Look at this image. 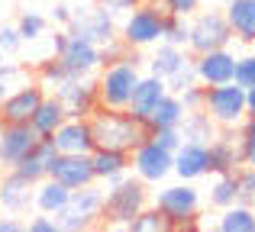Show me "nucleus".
<instances>
[{"label": "nucleus", "instance_id": "nucleus-1", "mask_svg": "<svg viewBox=\"0 0 255 232\" xmlns=\"http://www.w3.org/2000/svg\"><path fill=\"white\" fill-rule=\"evenodd\" d=\"M91 129H94L97 145H107V149H123V152H132L139 142L149 139L145 123H142V119H136L129 110L97 107L91 113Z\"/></svg>", "mask_w": 255, "mask_h": 232}, {"label": "nucleus", "instance_id": "nucleus-2", "mask_svg": "<svg viewBox=\"0 0 255 232\" xmlns=\"http://www.w3.org/2000/svg\"><path fill=\"white\" fill-rule=\"evenodd\" d=\"M149 200L152 197H149V184L145 181H139L136 174L117 177L104 190V223L117 226V229H126L139 210L149 207Z\"/></svg>", "mask_w": 255, "mask_h": 232}, {"label": "nucleus", "instance_id": "nucleus-3", "mask_svg": "<svg viewBox=\"0 0 255 232\" xmlns=\"http://www.w3.org/2000/svg\"><path fill=\"white\" fill-rule=\"evenodd\" d=\"M139 65L142 58L136 55V49L129 52L126 58L113 65H104L97 75V97H100V107H110V110H126L129 107V97H132V87L139 84Z\"/></svg>", "mask_w": 255, "mask_h": 232}, {"label": "nucleus", "instance_id": "nucleus-4", "mask_svg": "<svg viewBox=\"0 0 255 232\" xmlns=\"http://www.w3.org/2000/svg\"><path fill=\"white\" fill-rule=\"evenodd\" d=\"M152 207L165 213L168 229H200V190L194 187V181L165 184L162 190H155Z\"/></svg>", "mask_w": 255, "mask_h": 232}, {"label": "nucleus", "instance_id": "nucleus-5", "mask_svg": "<svg viewBox=\"0 0 255 232\" xmlns=\"http://www.w3.org/2000/svg\"><path fill=\"white\" fill-rule=\"evenodd\" d=\"M55 220H58V229H68V232H84L100 226L104 223V190H97L94 184L71 190L65 210Z\"/></svg>", "mask_w": 255, "mask_h": 232}, {"label": "nucleus", "instance_id": "nucleus-6", "mask_svg": "<svg viewBox=\"0 0 255 232\" xmlns=\"http://www.w3.org/2000/svg\"><path fill=\"white\" fill-rule=\"evenodd\" d=\"M233 42V29L223 10H197L187 19V52L200 55L210 49H223Z\"/></svg>", "mask_w": 255, "mask_h": 232}, {"label": "nucleus", "instance_id": "nucleus-7", "mask_svg": "<svg viewBox=\"0 0 255 232\" xmlns=\"http://www.w3.org/2000/svg\"><path fill=\"white\" fill-rule=\"evenodd\" d=\"M162 36H165V10L152 3H139L136 10H129L123 26H120V39L136 52L162 42Z\"/></svg>", "mask_w": 255, "mask_h": 232}, {"label": "nucleus", "instance_id": "nucleus-8", "mask_svg": "<svg viewBox=\"0 0 255 232\" xmlns=\"http://www.w3.org/2000/svg\"><path fill=\"white\" fill-rule=\"evenodd\" d=\"M204 110L220 129H236L246 119V87H239L236 81L213 84V87H207Z\"/></svg>", "mask_w": 255, "mask_h": 232}, {"label": "nucleus", "instance_id": "nucleus-9", "mask_svg": "<svg viewBox=\"0 0 255 232\" xmlns=\"http://www.w3.org/2000/svg\"><path fill=\"white\" fill-rule=\"evenodd\" d=\"M52 55H55L58 62H62V68L75 77L100 71V45L87 42V39H78V36H68V29L55 32V39H52Z\"/></svg>", "mask_w": 255, "mask_h": 232}, {"label": "nucleus", "instance_id": "nucleus-10", "mask_svg": "<svg viewBox=\"0 0 255 232\" xmlns=\"http://www.w3.org/2000/svg\"><path fill=\"white\" fill-rule=\"evenodd\" d=\"M129 168H132V174L145 184H165L174 174V152L165 149V145H158L155 139L149 136L145 142H139L136 149L129 152Z\"/></svg>", "mask_w": 255, "mask_h": 232}, {"label": "nucleus", "instance_id": "nucleus-11", "mask_svg": "<svg viewBox=\"0 0 255 232\" xmlns=\"http://www.w3.org/2000/svg\"><path fill=\"white\" fill-rule=\"evenodd\" d=\"M68 36H78V39H87L94 45H104L110 39L120 36V26H117V16L110 10H104L100 3H94L91 10H78L71 13V23L65 26Z\"/></svg>", "mask_w": 255, "mask_h": 232}, {"label": "nucleus", "instance_id": "nucleus-12", "mask_svg": "<svg viewBox=\"0 0 255 232\" xmlns=\"http://www.w3.org/2000/svg\"><path fill=\"white\" fill-rule=\"evenodd\" d=\"M52 94L65 103L68 116H78V119H91V113L100 107V97H97V77L94 75H84V77H75L68 75L62 84H58Z\"/></svg>", "mask_w": 255, "mask_h": 232}, {"label": "nucleus", "instance_id": "nucleus-13", "mask_svg": "<svg viewBox=\"0 0 255 232\" xmlns=\"http://www.w3.org/2000/svg\"><path fill=\"white\" fill-rule=\"evenodd\" d=\"M49 139H52L58 155H91V152L97 149L91 119H78V116H68Z\"/></svg>", "mask_w": 255, "mask_h": 232}, {"label": "nucleus", "instance_id": "nucleus-14", "mask_svg": "<svg viewBox=\"0 0 255 232\" xmlns=\"http://www.w3.org/2000/svg\"><path fill=\"white\" fill-rule=\"evenodd\" d=\"M194 75H197V81L204 84V87L226 84V81H233V75H236V55L230 52V45L200 52V55H194Z\"/></svg>", "mask_w": 255, "mask_h": 232}, {"label": "nucleus", "instance_id": "nucleus-15", "mask_svg": "<svg viewBox=\"0 0 255 232\" xmlns=\"http://www.w3.org/2000/svg\"><path fill=\"white\" fill-rule=\"evenodd\" d=\"M42 97H45V87L39 81L13 87L10 94L3 97V103H0V116H3V123H29V116L36 113V107H39Z\"/></svg>", "mask_w": 255, "mask_h": 232}, {"label": "nucleus", "instance_id": "nucleus-16", "mask_svg": "<svg viewBox=\"0 0 255 232\" xmlns=\"http://www.w3.org/2000/svg\"><path fill=\"white\" fill-rule=\"evenodd\" d=\"M49 177H55V181L65 184L68 190L87 187V184L97 181L91 155H55V161H52V168H49Z\"/></svg>", "mask_w": 255, "mask_h": 232}, {"label": "nucleus", "instance_id": "nucleus-17", "mask_svg": "<svg viewBox=\"0 0 255 232\" xmlns=\"http://www.w3.org/2000/svg\"><path fill=\"white\" fill-rule=\"evenodd\" d=\"M243 164L239 155V132H220L213 142H207V174H233Z\"/></svg>", "mask_w": 255, "mask_h": 232}, {"label": "nucleus", "instance_id": "nucleus-18", "mask_svg": "<svg viewBox=\"0 0 255 232\" xmlns=\"http://www.w3.org/2000/svg\"><path fill=\"white\" fill-rule=\"evenodd\" d=\"M36 142H39V136L29 123H6L3 132H0V164L13 168Z\"/></svg>", "mask_w": 255, "mask_h": 232}, {"label": "nucleus", "instance_id": "nucleus-19", "mask_svg": "<svg viewBox=\"0 0 255 232\" xmlns=\"http://www.w3.org/2000/svg\"><path fill=\"white\" fill-rule=\"evenodd\" d=\"M55 155L58 152H55V145H52V139H39V142L13 164V171H16L19 177H26L29 184H39L42 177H49V168H52V161H55Z\"/></svg>", "mask_w": 255, "mask_h": 232}, {"label": "nucleus", "instance_id": "nucleus-20", "mask_svg": "<svg viewBox=\"0 0 255 232\" xmlns=\"http://www.w3.org/2000/svg\"><path fill=\"white\" fill-rule=\"evenodd\" d=\"M168 94V84H165V77H158V75H142L139 77V84L136 87H132V97H129V113L136 116V119H149V113H152V107H155L158 100H162V97Z\"/></svg>", "mask_w": 255, "mask_h": 232}, {"label": "nucleus", "instance_id": "nucleus-21", "mask_svg": "<svg viewBox=\"0 0 255 232\" xmlns=\"http://www.w3.org/2000/svg\"><path fill=\"white\" fill-rule=\"evenodd\" d=\"M174 174H178L181 181L207 177V145L181 139V145L174 149Z\"/></svg>", "mask_w": 255, "mask_h": 232}, {"label": "nucleus", "instance_id": "nucleus-22", "mask_svg": "<svg viewBox=\"0 0 255 232\" xmlns=\"http://www.w3.org/2000/svg\"><path fill=\"white\" fill-rule=\"evenodd\" d=\"M32 187H36V184H29L26 177H19L16 171L10 168V174L0 177V207L13 216L26 213V210L32 207Z\"/></svg>", "mask_w": 255, "mask_h": 232}, {"label": "nucleus", "instance_id": "nucleus-23", "mask_svg": "<svg viewBox=\"0 0 255 232\" xmlns=\"http://www.w3.org/2000/svg\"><path fill=\"white\" fill-rule=\"evenodd\" d=\"M91 161H94V174L97 181H117V177L129 174V152L123 149H107V145H97L91 152Z\"/></svg>", "mask_w": 255, "mask_h": 232}, {"label": "nucleus", "instance_id": "nucleus-24", "mask_svg": "<svg viewBox=\"0 0 255 232\" xmlns=\"http://www.w3.org/2000/svg\"><path fill=\"white\" fill-rule=\"evenodd\" d=\"M223 13L233 29V39L252 45L255 42V0H226Z\"/></svg>", "mask_w": 255, "mask_h": 232}, {"label": "nucleus", "instance_id": "nucleus-25", "mask_svg": "<svg viewBox=\"0 0 255 232\" xmlns=\"http://www.w3.org/2000/svg\"><path fill=\"white\" fill-rule=\"evenodd\" d=\"M68 119V110H65V103L58 100L55 94H45L42 100H39V107H36V113L29 116V126L36 129V136L39 139H49L52 132L58 129V126Z\"/></svg>", "mask_w": 255, "mask_h": 232}, {"label": "nucleus", "instance_id": "nucleus-26", "mask_svg": "<svg viewBox=\"0 0 255 232\" xmlns=\"http://www.w3.org/2000/svg\"><path fill=\"white\" fill-rule=\"evenodd\" d=\"M71 190L65 187V184H58L55 177H42V181L32 187V207L39 210V213H49V216H58L65 210V203H68Z\"/></svg>", "mask_w": 255, "mask_h": 232}, {"label": "nucleus", "instance_id": "nucleus-27", "mask_svg": "<svg viewBox=\"0 0 255 232\" xmlns=\"http://www.w3.org/2000/svg\"><path fill=\"white\" fill-rule=\"evenodd\" d=\"M178 129H181V139H187V142H204V145L220 136V126L210 119L207 110H187Z\"/></svg>", "mask_w": 255, "mask_h": 232}, {"label": "nucleus", "instance_id": "nucleus-28", "mask_svg": "<svg viewBox=\"0 0 255 232\" xmlns=\"http://www.w3.org/2000/svg\"><path fill=\"white\" fill-rule=\"evenodd\" d=\"M191 58V52L181 49V45H171V42H155V52L149 58V71L158 77H171L181 65Z\"/></svg>", "mask_w": 255, "mask_h": 232}, {"label": "nucleus", "instance_id": "nucleus-29", "mask_svg": "<svg viewBox=\"0 0 255 232\" xmlns=\"http://www.w3.org/2000/svg\"><path fill=\"white\" fill-rule=\"evenodd\" d=\"M184 103H181V97L178 94H165L162 100L152 107V113H149V119H145V129L149 132H155V129H165V126H181V119H184Z\"/></svg>", "mask_w": 255, "mask_h": 232}, {"label": "nucleus", "instance_id": "nucleus-30", "mask_svg": "<svg viewBox=\"0 0 255 232\" xmlns=\"http://www.w3.org/2000/svg\"><path fill=\"white\" fill-rule=\"evenodd\" d=\"M217 229L223 232H255V207H246V203H233V207L220 210Z\"/></svg>", "mask_w": 255, "mask_h": 232}, {"label": "nucleus", "instance_id": "nucleus-31", "mask_svg": "<svg viewBox=\"0 0 255 232\" xmlns=\"http://www.w3.org/2000/svg\"><path fill=\"white\" fill-rule=\"evenodd\" d=\"M236 203V174H217V181L210 184V207L226 210Z\"/></svg>", "mask_w": 255, "mask_h": 232}, {"label": "nucleus", "instance_id": "nucleus-32", "mask_svg": "<svg viewBox=\"0 0 255 232\" xmlns=\"http://www.w3.org/2000/svg\"><path fill=\"white\" fill-rule=\"evenodd\" d=\"M126 229L129 232H165L168 229V220H165V213L158 207H145V210H139V213L132 216Z\"/></svg>", "mask_w": 255, "mask_h": 232}, {"label": "nucleus", "instance_id": "nucleus-33", "mask_svg": "<svg viewBox=\"0 0 255 232\" xmlns=\"http://www.w3.org/2000/svg\"><path fill=\"white\" fill-rule=\"evenodd\" d=\"M68 77V71L62 68V62H58L55 55L52 58H45V62H39V68H36V81L45 87V94H52V90L58 87V84Z\"/></svg>", "mask_w": 255, "mask_h": 232}, {"label": "nucleus", "instance_id": "nucleus-34", "mask_svg": "<svg viewBox=\"0 0 255 232\" xmlns=\"http://www.w3.org/2000/svg\"><path fill=\"white\" fill-rule=\"evenodd\" d=\"M236 129H239V155H243V164L255 168V116L246 113V119Z\"/></svg>", "mask_w": 255, "mask_h": 232}, {"label": "nucleus", "instance_id": "nucleus-35", "mask_svg": "<svg viewBox=\"0 0 255 232\" xmlns=\"http://www.w3.org/2000/svg\"><path fill=\"white\" fill-rule=\"evenodd\" d=\"M45 16L42 13H32V10H26L23 16L16 19V29H19V36H23V42H39V39L45 36Z\"/></svg>", "mask_w": 255, "mask_h": 232}, {"label": "nucleus", "instance_id": "nucleus-36", "mask_svg": "<svg viewBox=\"0 0 255 232\" xmlns=\"http://www.w3.org/2000/svg\"><path fill=\"white\" fill-rule=\"evenodd\" d=\"M233 174H236V200L246 207H255V168L239 164Z\"/></svg>", "mask_w": 255, "mask_h": 232}, {"label": "nucleus", "instance_id": "nucleus-37", "mask_svg": "<svg viewBox=\"0 0 255 232\" xmlns=\"http://www.w3.org/2000/svg\"><path fill=\"white\" fill-rule=\"evenodd\" d=\"M162 42H171V45L187 49V16L165 13V36H162Z\"/></svg>", "mask_w": 255, "mask_h": 232}, {"label": "nucleus", "instance_id": "nucleus-38", "mask_svg": "<svg viewBox=\"0 0 255 232\" xmlns=\"http://www.w3.org/2000/svg\"><path fill=\"white\" fill-rule=\"evenodd\" d=\"M165 84H168L171 94H181L184 87H191V84H197V75H194V55L187 58L184 65H181L178 71H174L171 77H165Z\"/></svg>", "mask_w": 255, "mask_h": 232}, {"label": "nucleus", "instance_id": "nucleus-39", "mask_svg": "<svg viewBox=\"0 0 255 232\" xmlns=\"http://www.w3.org/2000/svg\"><path fill=\"white\" fill-rule=\"evenodd\" d=\"M129 45H126L123 42V39H110V42H104V45H100V68H104V65H113V62H120V58H126V55H129Z\"/></svg>", "mask_w": 255, "mask_h": 232}, {"label": "nucleus", "instance_id": "nucleus-40", "mask_svg": "<svg viewBox=\"0 0 255 232\" xmlns=\"http://www.w3.org/2000/svg\"><path fill=\"white\" fill-rule=\"evenodd\" d=\"M233 81H236L239 87H252L255 84V55H239L236 58V75H233Z\"/></svg>", "mask_w": 255, "mask_h": 232}, {"label": "nucleus", "instance_id": "nucleus-41", "mask_svg": "<svg viewBox=\"0 0 255 232\" xmlns=\"http://www.w3.org/2000/svg\"><path fill=\"white\" fill-rule=\"evenodd\" d=\"M23 45L26 42H23L16 26H0V52H3V55H16Z\"/></svg>", "mask_w": 255, "mask_h": 232}, {"label": "nucleus", "instance_id": "nucleus-42", "mask_svg": "<svg viewBox=\"0 0 255 232\" xmlns=\"http://www.w3.org/2000/svg\"><path fill=\"white\" fill-rule=\"evenodd\" d=\"M181 103H184V110H204V97H207V87L204 84H191V87H184L181 90Z\"/></svg>", "mask_w": 255, "mask_h": 232}, {"label": "nucleus", "instance_id": "nucleus-43", "mask_svg": "<svg viewBox=\"0 0 255 232\" xmlns=\"http://www.w3.org/2000/svg\"><path fill=\"white\" fill-rule=\"evenodd\" d=\"M204 0H162V10L165 13H174V16H194L200 10Z\"/></svg>", "mask_w": 255, "mask_h": 232}, {"label": "nucleus", "instance_id": "nucleus-44", "mask_svg": "<svg viewBox=\"0 0 255 232\" xmlns=\"http://www.w3.org/2000/svg\"><path fill=\"white\" fill-rule=\"evenodd\" d=\"M149 136L152 139H155V142L158 145H165V149H178V145H181V129H178V126H165V129H155V132H149Z\"/></svg>", "mask_w": 255, "mask_h": 232}, {"label": "nucleus", "instance_id": "nucleus-45", "mask_svg": "<svg viewBox=\"0 0 255 232\" xmlns=\"http://www.w3.org/2000/svg\"><path fill=\"white\" fill-rule=\"evenodd\" d=\"M26 229L29 232H58V220L49 216V213H39V216H32V220L26 223Z\"/></svg>", "mask_w": 255, "mask_h": 232}, {"label": "nucleus", "instance_id": "nucleus-46", "mask_svg": "<svg viewBox=\"0 0 255 232\" xmlns=\"http://www.w3.org/2000/svg\"><path fill=\"white\" fill-rule=\"evenodd\" d=\"M94 3H100L104 10H110L113 16H120V13L136 10V6H139V3H145V0H94Z\"/></svg>", "mask_w": 255, "mask_h": 232}, {"label": "nucleus", "instance_id": "nucleus-47", "mask_svg": "<svg viewBox=\"0 0 255 232\" xmlns=\"http://www.w3.org/2000/svg\"><path fill=\"white\" fill-rule=\"evenodd\" d=\"M13 77H19V68H13L10 62L0 68V103H3V97L13 90Z\"/></svg>", "mask_w": 255, "mask_h": 232}, {"label": "nucleus", "instance_id": "nucleus-48", "mask_svg": "<svg viewBox=\"0 0 255 232\" xmlns=\"http://www.w3.org/2000/svg\"><path fill=\"white\" fill-rule=\"evenodd\" d=\"M71 6L68 3H55V10H52V19H55V23H62V26H68L71 23Z\"/></svg>", "mask_w": 255, "mask_h": 232}, {"label": "nucleus", "instance_id": "nucleus-49", "mask_svg": "<svg viewBox=\"0 0 255 232\" xmlns=\"http://www.w3.org/2000/svg\"><path fill=\"white\" fill-rule=\"evenodd\" d=\"M19 229H26L19 220H13V216H6V220H0V232H19Z\"/></svg>", "mask_w": 255, "mask_h": 232}, {"label": "nucleus", "instance_id": "nucleus-50", "mask_svg": "<svg viewBox=\"0 0 255 232\" xmlns=\"http://www.w3.org/2000/svg\"><path fill=\"white\" fill-rule=\"evenodd\" d=\"M246 113L255 116V84H252V87H246Z\"/></svg>", "mask_w": 255, "mask_h": 232}, {"label": "nucleus", "instance_id": "nucleus-51", "mask_svg": "<svg viewBox=\"0 0 255 232\" xmlns=\"http://www.w3.org/2000/svg\"><path fill=\"white\" fill-rule=\"evenodd\" d=\"M3 65H6V62H3V52H0V68H3Z\"/></svg>", "mask_w": 255, "mask_h": 232}, {"label": "nucleus", "instance_id": "nucleus-52", "mask_svg": "<svg viewBox=\"0 0 255 232\" xmlns=\"http://www.w3.org/2000/svg\"><path fill=\"white\" fill-rule=\"evenodd\" d=\"M3 126H6V123H3V116H0V132H3Z\"/></svg>", "mask_w": 255, "mask_h": 232}]
</instances>
